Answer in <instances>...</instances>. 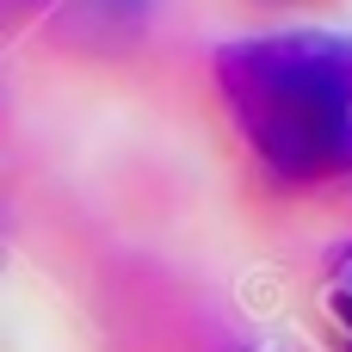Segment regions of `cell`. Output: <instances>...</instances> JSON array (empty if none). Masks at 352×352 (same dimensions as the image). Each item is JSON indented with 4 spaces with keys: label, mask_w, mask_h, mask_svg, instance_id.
Listing matches in <instances>:
<instances>
[{
    "label": "cell",
    "mask_w": 352,
    "mask_h": 352,
    "mask_svg": "<svg viewBox=\"0 0 352 352\" xmlns=\"http://www.w3.org/2000/svg\"><path fill=\"white\" fill-rule=\"evenodd\" d=\"M217 93L248 155L285 186L352 179V37L266 31L217 50Z\"/></svg>",
    "instance_id": "obj_1"
},
{
    "label": "cell",
    "mask_w": 352,
    "mask_h": 352,
    "mask_svg": "<svg viewBox=\"0 0 352 352\" xmlns=\"http://www.w3.org/2000/svg\"><path fill=\"white\" fill-rule=\"evenodd\" d=\"M328 322H334L340 352H352V260L334 272V285H328Z\"/></svg>",
    "instance_id": "obj_2"
}]
</instances>
